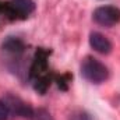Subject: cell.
Here are the masks:
<instances>
[{"label":"cell","mask_w":120,"mask_h":120,"mask_svg":"<svg viewBox=\"0 0 120 120\" xmlns=\"http://www.w3.org/2000/svg\"><path fill=\"white\" fill-rule=\"evenodd\" d=\"M80 73H81L82 78L90 81L91 84H101V82L106 81L108 75H109L108 67L95 57H87L82 60Z\"/></svg>","instance_id":"1"},{"label":"cell","mask_w":120,"mask_h":120,"mask_svg":"<svg viewBox=\"0 0 120 120\" xmlns=\"http://www.w3.org/2000/svg\"><path fill=\"white\" fill-rule=\"evenodd\" d=\"M92 18L98 25L113 27L120 21V10L115 6H102L94 11Z\"/></svg>","instance_id":"2"},{"label":"cell","mask_w":120,"mask_h":120,"mask_svg":"<svg viewBox=\"0 0 120 120\" xmlns=\"http://www.w3.org/2000/svg\"><path fill=\"white\" fill-rule=\"evenodd\" d=\"M4 10L13 17L25 18L35 10V3L34 0H10L8 3H6Z\"/></svg>","instance_id":"3"},{"label":"cell","mask_w":120,"mask_h":120,"mask_svg":"<svg viewBox=\"0 0 120 120\" xmlns=\"http://www.w3.org/2000/svg\"><path fill=\"white\" fill-rule=\"evenodd\" d=\"M3 102L7 105L8 110H10V115H15L18 117H32L34 116V112L30 106L22 102L21 99L18 98H14V96H6L3 99Z\"/></svg>","instance_id":"4"},{"label":"cell","mask_w":120,"mask_h":120,"mask_svg":"<svg viewBox=\"0 0 120 120\" xmlns=\"http://www.w3.org/2000/svg\"><path fill=\"white\" fill-rule=\"evenodd\" d=\"M90 45L95 52L102 53V55H109L112 52V43H110V41L105 35H102L101 32H92L91 34Z\"/></svg>","instance_id":"5"},{"label":"cell","mask_w":120,"mask_h":120,"mask_svg":"<svg viewBox=\"0 0 120 120\" xmlns=\"http://www.w3.org/2000/svg\"><path fill=\"white\" fill-rule=\"evenodd\" d=\"M3 49L11 55H20L24 50V43L17 38H8L3 43Z\"/></svg>","instance_id":"6"},{"label":"cell","mask_w":120,"mask_h":120,"mask_svg":"<svg viewBox=\"0 0 120 120\" xmlns=\"http://www.w3.org/2000/svg\"><path fill=\"white\" fill-rule=\"evenodd\" d=\"M68 120H92V117L90 116V113H87L84 110H75L70 115Z\"/></svg>","instance_id":"7"},{"label":"cell","mask_w":120,"mask_h":120,"mask_svg":"<svg viewBox=\"0 0 120 120\" xmlns=\"http://www.w3.org/2000/svg\"><path fill=\"white\" fill-rule=\"evenodd\" d=\"M34 120H53L50 113L46 110V109H38L35 113H34Z\"/></svg>","instance_id":"8"},{"label":"cell","mask_w":120,"mask_h":120,"mask_svg":"<svg viewBox=\"0 0 120 120\" xmlns=\"http://www.w3.org/2000/svg\"><path fill=\"white\" fill-rule=\"evenodd\" d=\"M10 116V110L7 108V105L0 101V120H7V117Z\"/></svg>","instance_id":"9"}]
</instances>
